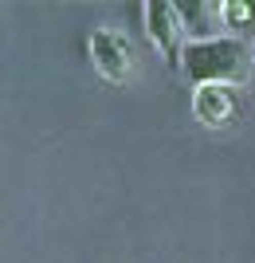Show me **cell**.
<instances>
[{
    "instance_id": "cell-3",
    "label": "cell",
    "mask_w": 255,
    "mask_h": 263,
    "mask_svg": "<svg viewBox=\"0 0 255 263\" xmlns=\"http://www.w3.org/2000/svg\"><path fill=\"white\" fill-rule=\"evenodd\" d=\"M145 32H149V40H153L161 51H177V40H181V8L177 4H169V0H145Z\"/></svg>"
},
{
    "instance_id": "cell-2",
    "label": "cell",
    "mask_w": 255,
    "mask_h": 263,
    "mask_svg": "<svg viewBox=\"0 0 255 263\" xmlns=\"http://www.w3.org/2000/svg\"><path fill=\"white\" fill-rule=\"evenodd\" d=\"M87 51H90L94 67H99L106 79H122L126 71H130V44H126V35L114 32V28H94V32L87 35Z\"/></svg>"
},
{
    "instance_id": "cell-5",
    "label": "cell",
    "mask_w": 255,
    "mask_h": 263,
    "mask_svg": "<svg viewBox=\"0 0 255 263\" xmlns=\"http://www.w3.org/2000/svg\"><path fill=\"white\" fill-rule=\"evenodd\" d=\"M220 16L232 32H255V0H224Z\"/></svg>"
},
{
    "instance_id": "cell-6",
    "label": "cell",
    "mask_w": 255,
    "mask_h": 263,
    "mask_svg": "<svg viewBox=\"0 0 255 263\" xmlns=\"http://www.w3.org/2000/svg\"><path fill=\"white\" fill-rule=\"evenodd\" d=\"M251 55H255V47H251Z\"/></svg>"
},
{
    "instance_id": "cell-1",
    "label": "cell",
    "mask_w": 255,
    "mask_h": 263,
    "mask_svg": "<svg viewBox=\"0 0 255 263\" xmlns=\"http://www.w3.org/2000/svg\"><path fill=\"white\" fill-rule=\"evenodd\" d=\"M181 71L204 83H236L247 71V44L240 35H197L181 47Z\"/></svg>"
},
{
    "instance_id": "cell-4",
    "label": "cell",
    "mask_w": 255,
    "mask_h": 263,
    "mask_svg": "<svg viewBox=\"0 0 255 263\" xmlns=\"http://www.w3.org/2000/svg\"><path fill=\"white\" fill-rule=\"evenodd\" d=\"M232 110H236L232 83H204L192 90V114L208 126H220L224 118H232Z\"/></svg>"
}]
</instances>
